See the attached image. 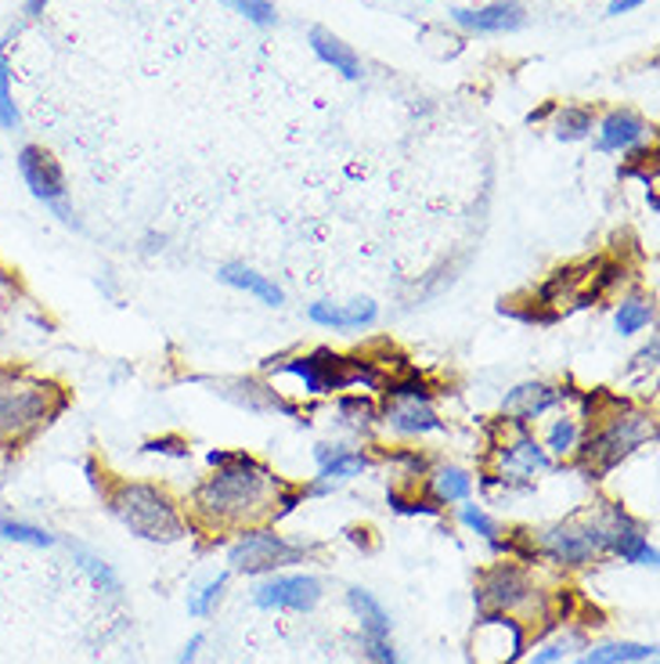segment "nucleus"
<instances>
[{
  "instance_id": "nucleus-9",
  "label": "nucleus",
  "mask_w": 660,
  "mask_h": 664,
  "mask_svg": "<svg viewBox=\"0 0 660 664\" xmlns=\"http://www.w3.org/2000/svg\"><path fill=\"white\" fill-rule=\"evenodd\" d=\"M228 559H231V567L245 570V575H271V570L304 559V545H293L267 527H250L235 545H231Z\"/></svg>"
},
{
  "instance_id": "nucleus-30",
  "label": "nucleus",
  "mask_w": 660,
  "mask_h": 664,
  "mask_svg": "<svg viewBox=\"0 0 660 664\" xmlns=\"http://www.w3.org/2000/svg\"><path fill=\"white\" fill-rule=\"evenodd\" d=\"M340 415H343V423H346V426H354V429H372L375 420H380V412H375V405H372L369 398H361V394H346V398H340Z\"/></svg>"
},
{
  "instance_id": "nucleus-44",
  "label": "nucleus",
  "mask_w": 660,
  "mask_h": 664,
  "mask_svg": "<svg viewBox=\"0 0 660 664\" xmlns=\"http://www.w3.org/2000/svg\"><path fill=\"white\" fill-rule=\"evenodd\" d=\"M0 333H4V325H0Z\"/></svg>"
},
{
  "instance_id": "nucleus-11",
  "label": "nucleus",
  "mask_w": 660,
  "mask_h": 664,
  "mask_svg": "<svg viewBox=\"0 0 660 664\" xmlns=\"http://www.w3.org/2000/svg\"><path fill=\"white\" fill-rule=\"evenodd\" d=\"M19 174L25 181V188H30L44 206H51L58 220L76 225L73 210L66 206V195H69L66 174H62V163L55 160V155H51L47 149H41V145H25L19 152Z\"/></svg>"
},
{
  "instance_id": "nucleus-27",
  "label": "nucleus",
  "mask_w": 660,
  "mask_h": 664,
  "mask_svg": "<svg viewBox=\"0 0 660 664\" xmlns=\"http://www.w3.org/2000/svg\"><path fill=\"white\" fill-rule=\"evenodd\" d=\"M595 130V116L585 106H566L556 116V138L560 141H581Z\"/></svg>"
},
{
  "instance_id": "nucleus-1",
  "label": "nucleus",
  "mask_w": 660,
  "mask_h": 664,
  "mask_svg": "<svg viewBox=\"0 0 660 664\" xmlns=\"http://www.w3.org/2000/svg\"><path fill=\"white\" fill-rule=\"evenodd\" d=\"M282 488H286V480L271 466L245 451H231L191 494V513L210 531L256 527L261 520L275 516Z\"/></svg>"
},
{
  "instance_id": "nucleus-17",
  "label": "nucleus",
  "mask_w": 660,
  "mask_h": 664,
  "mask_svg": "<svg viewBox=\"0 0 660 664\" xmlns=\"http://www.w3.org/2000/svg\"><path fill=\"white\" fill-rule=\"evenodd\" d=\"M451 19L470 33H509L524 25V8L513 4V0H502V4H487V8H459L451 11Z\"/></svg>"
},
{
  "instance_id": "nucleus-35",
  "label": "nucleus",
  "mask_w": 660,
  "mask_h": 664,
  "mask_svg": "<svg viewBox=\"0 0 660 664\" xmlns=\"http://www.w3.org/2000/svg\"><path fill=\"white\" fill-rule=\"evenodd\" d=\"M391 462L405 466V470H400V480H416V477L430 473V462H426V455H419L416 448H397V451H391Z\"/></svg>"
},
{
  "instance_id": "nucleus-29",
  "label": "nucleus",
  "mask_w": 660,
  "mask_h": 664,
  "mask_svg": "<svg viewBox=\"0 0 660 664\" xmlns=\"http://www.w3.org/2000/svg\"><path fill=\"white\" fill-rule=\"evenodd\" d=\"M73 556L80 559V567L87 570L90 581H95L101 592H109V596L120 592V578H116V570L106 564V559H98L95 553H87V549H73Z\"/></svg>"
},
{
  "instance_id": "nucleus-38",
  "label": "nucleus",
  "mask_w": 660,
  "mask_h": 664,
  "mask_svg": "<svg viewBox=\"0 0 660 664\" xmlns=\"http://www.w3.org/2000/svg\"><path fill=\"white\" fill-rule=\"evenodd\" d=\"M145 451L180 455V459H185V455H188V445H185V440H177V437H163V440H148V445H145Z\"/></svg>"
},
{
  "instance_id": "nucleus-39",
  "label": "nucleus",
  "mask_w": 660,
  "mask_h": 664,
  "mask_svg": "<svg viewBox=\"0 0 660 664\" xmlns=\"http://www.w3.org/2000/svg\"><path fill=\"white\" fill-rule=\"evenodd\" d=\"M657 364V340H650V347L636 355V369H653Z\"/></svg>"
},
{
  "instance_id": "nucleus-13",
  "label": "nucleus",
  "mask_w": 660,
  "mask_h": 664,
  "mask_svg": "<svg viewBox=\"0 0 660 664\" xmlns=\"http://www.w3.org/2000/svg\"><path fill=\"white\" fill-rule=\"evenodd\" d=\"M571 398V387H552V383H520L513 387L506 401H502V420L509 423H535L546 412L560 409Z\"/></svg>"
},
{
  "instance_id": "nucleus-33",
  "label": "nucleus",
  "mask_w": 660,
  "mask_h": 664,
  "mask_svg": "<svg viewBox=\"0 0 660 664\" xmlns=\"http://www.w3.org/2000/svg\"><path fill=\"white\" fill-rule=\"evenodd\" d=\"M224 4L231 11H239V15H245L250 22H256V25H275L278 22L275 8H271L267 0H224Z\"/></svg>"
},
{
  "instance_id": "nucleus-7",
  "label": "nucleus",
  "mask_w": 660,
  "mask_h": 664,
  "mask_svg": "<svg viewBox=\"0 0 660 664\" xmlns=\"http://www.w3.org/2000/svg\"><path fill=\"white\" fill-rule=\"evenodd\" d=\"M541 556L563 567H585L595 556L610 553V505L588 516H571L563 524L549 527L538 545Z\"/></svg>"
},
{
  "instance_id": "nucleus-45",
  "label": "nucleus",
  "mask_w": 660,
  "mask_h": 664,
  "mask_svg": "<svg viewBox=\"0 0 660 664\" xmlns=\"http://www.w3.org/2000/svg\"><path fill=\"white\" fill-rule=\"evenodd\" d=\"M0 448H4V445H0Z\"/></svg>"
},
{
  "instance_id": "nucleus-12",
  "label": "nucleus",
  "mask_w": 660,
  "mask_h": 664,
  "mask_svg": "<svg viewBox=\"0 0 660 664\" xmlns=\"http://www.w3.org/2000/svg\"><path fill=\"white\" fill-rule=\"evenodd\" d=\"M476 607L481 610H498V614H513V610L527 607L535 600V585L530 575L516 564H495L484 570V578L476 581Z\"/></svg>"
},
{
  "instance_id": "nucleus-26",
  "label": "nucleus",
  "mask_w": 660,
  "mask_h": 664,
  "mask_svg": "<svg viewBox=\"0 0 660 664\" xmlns=\"http://www.w3.org/2000/svg\"><path fill=\"white\" fill-rule=\"evenodd\" d=\"M653 318H657L653 304L650 301H639V296H631V301H620L617 315H614V325H617L620 336H636V333L646 329V325H653Z\"/></svg>"
},
{
  "instance_id": "nucleus-18",
  "label": "nucleus",
  "mask_w": 660,
  "mask_h": 664,
  "mask_svg": "<svg viewBox=\"0 0 660 664\" xmlns=\"http://www.w3.org/2000/svg\"><path fill=\"white\" fill-rule=\"evenodd\" d=\"M310 322L321 325V329H340V333H351V329H369L375 322V304L372 301H354V304H329V301H318L310 304Z\"/></svg>"
},
{
  "instance_id": "nucleus-14",
  "label": "nucleus",
  "mask_w": 660,
  "mask_h": 664,
  "mask_svg": "<svg viewBox=\"0 0 660 664\" xmlns=\"http://www.w3.org/2000/svg\"><path fill=\"white\" fill-rule=\"evenodd\" d=\"M253 600L264 610H310L321 600V581L310 575H278L256 585Z\"/></svg>"
},
{
  "instance_id": "nucleus-41",
  "label": "nucleus",
  "mask_w": 660,
  "mask_h": 664,
  "mask_svg": "<svg viewBox=\"0 0 660 664\" xmlns=\"http://www.w3.org/2000/svg\"><path fill=\"white\" fill-rule=\"evenodd\" d=\"M642 0H614L610 4V15H620V11H631V8H639Z\"/></svg>"
},
{
  "instance_id": "nucleus-10",
  "label": "nucleus",
  "mask_w": 660,
  "mask_h": 664,
  "mask_svg": "<svg viewBox=\"0 0 660 664\" xmlns=\"http://www.w3.org/2000/svg\"><path fill=\"white\" fill-rule=\"evenodd\" d=\"M527 650V629L513 614L484 610L473 629V661L476 664H516Z\"/></svg>"
},
{
  "instance_id": "nucleus-22",
  "label": "nucleus",
  "mask_w": 660,
  "mask_h": 664,
  "mask_svg": "<svg viewBox=\"0 0 660 664\" xmlns=\"http://www.w3.org/2000/svg\"><path fill=\"white\" fill-rule=\"evenodd\" d=\"M581 437H585V423H581V415H571L563 412L560 420H552L549 434H546V448L549 459H574L578 448H581Z\"/></svg>"
},
{
  "instance_id": "nucleus-15",
  "label": "nucleus",
  "mask_w": 660,
  "mask_h": 664,
  "mask_svg": "<svg viewBox=\"0 0 660 664\" xmlns=\"http://www.w3.org/2000/svg\"><path fill=\"white\" fill-rule=\"evenodd\" d=\"M315 459H318V485H310V494H329L336 485H343V480L361 477L372 462L365 451H358L351 445H318Z\"/></svg>"
},
{
  "instance_id": "nucleus-34",
  "label": "nucleus",
  "mask_w": 660,
  "mask_h": 664,
  "mask_svg": "<svg viewBox=\"0 0 660 664\" xmlns=\"http://www.w3.org/2000/svg\"><path fill=\"white\" fill-rule=\"evenodd\" d=\"M224 585H228V575H217L210 585H202L199 589V596H191V603H188V610L196 618H206L210 610L217 607V600H220V592H224Z\"/></svg>"
},
{
  "instance_id": "nucleus-37",
  "label": "nucleus",
  "mask_w": 660,
  "mask_h": 664,
  "mask_svg": "<svg viewBox=\"0 0 660 664\" xmlns=\"http://www.w3.org/2000/svg\"><path fill=\"white\" fill-rule=\"evenodd\" d=\"M365 650H369V664H397L391 635H383V640H365Z\"/></svg>"
},
{
  "instance_id": "nucleus-24",
  "label": "nucleus",
  "mask_w": 660,
  "mask_h": 664,
  "mask_svg": "<svg viewBox=\"0 0 660 664\" xmlns=\"http://www.w3.org/2000/svg\"><path fill=\"white\" fill-rule=\"evenodd\" d=\"M351 607L354 614L361 618V632H365V640H383V635H391V614L383 610V603L375 600L372 592L365 589H351Z\"/></svg>"
},
{
  "instance_id": "nucleus-16",
  "label": "nucleus",
  "mask_w": 660,
  "mask_h": 664,
  "mask_svg": "<svg viewBox=\"0 0 660 664\" xmlns=\"http://www.w3.org/2000/svg\"><path fill=\"white\" fill-rule=\"evenodd\" d=\"M610 553L636 567H657V549L620 505H610Z\"/></svg>"
},
{
  "instance_id": "nucleus-21",
  "label": "nucleus",
  "mask_w": 660,
  "mask_h": 664,
  "mask_svg": "<svg viewBox=\"0 0 660 664\" xmlns=\"http://www.w3.org/2000/svg\"><path fill=\"white\" fill-rule=\"evenodd\" d=\"M310 47L321 62H329L336 73H343L346 80H361V58L354 55L351 44H343L340 36H332L329 30H310Z\"/></svg>"
},
{
  "instance_id": "nucleus-4",
  "label": "nucleus",
  "mask_w": 660,
  "mask_h": 664,
  "mask_svg": "<svg viewBox=\"0 0 660 664\" xmlns=\"http://www.w3.org/2000/svg\"><path fill=\"white\" fill-rule=\"evenodd\" d=\"M106 499L116 520L123 527H131L138 538L177 542L185 535V516H180L177 502L163 488L141 485V480H116Z\"/></svg>"
},
{
  "instance_id": "nucleus-36",
  "label": "nucleus",
  "mask_w": 660,
  "mask_h": 664,
  "mask_svg": "<svg viewBox=\"0 0 660 664\" xmlns=\"http://www.w3.org/2000/svg\"><path fill=\"white\" fill-rule=\"evenodd\" d=\"M578 640V635H563V640L549 643L546 650H538L535 657H530V664H560L566 654H571V643Z\"/></svg>"
},
{
  "instance_id": "nucleus-25",
  "label": "nucleus",
  "mask_w": 660,
  "mask_h": 664,
  "mask_svg": "<svg viewBox=\"0 0 660 664\" xmlns=\"http://www.w3.org/2000/svg\"><path fill=\"white\" fill-rule=\"evenodd\" d=\"M657 654V646H642V643H603L592 646L588 654H581L574 664H636V661H650Z\"/></svg>"
},
{
  "instance_id": "nucleus-32",
  "label": "nucleus",
  "mask_w": 660,
  "mask_h": 664,
  "mask_svg": "<svg viewBox=\"0 0 660 664\" xmlns=\"http://www.w3.org/2000/svg\"><path fill=\"white\" fill-rule=\"evenodd\" d=\"M462 524L470 527V531H476V535H484L491 545H495V549H502V531H498V524L495 520H491L481 505H462Z\"/></svg>"
},
{
  "instance_id": "nucleus-43",
  "label": "nucleus",
  "mask_w": 660,
  "mask_h": 664,
  "mask_svg": "<svg viewBox=\"0 0 660 664\" xmlns=\"http://www.w3.org/2000/svg\"><path fill=\"white\" fill-rule=\"evenodd\" d=\"M44 4H47V0H30V15H41Z\"/></svg>"
},
{
  "instance_id": "nucleus-8",
  "label": "nucleus",
  "mask_w": 660,
  "mask_h": 664,
  "mask_svg": "<svg viewBox=\"0 0 660 664\" xmlns=\"http://www.w3.org/2000/svg\"><path fill=\"white\" fill-rule=\"evenodd\" d=\"M498 440H495V480L502 485H527L535 480L538 473H546L552 459L549 451L541 448V440L530 434L527 423H509V420H498Z\"/></svg>"
},
{
  "instance_id": "nucleus-3",
  "label": "nucleus",
  "mask_w": 660,
  "mask_h": 664,
  "mask_svg": "<svg viewBox=\"0 0 660 664\" xmlns=\"http://www.w3.org/2000/svg\"><path fill=\"white\" fill-rule=\"evenodd\" d=\"M69 405L66 387L15 364H0V445L19 448Z\"/></svg>"
},
{
  "instance_id": "nucleus-23",
  "label": "nucleus",
  "mask_w": 660,
  "mask_h": 664,
  "mask_svg": "<svg viewBox=\"0 0 660 664\" xmlns=\"http://www.w3.org/2000/svg\"><path fill=\"white\" fill-rule=\"evenodd\" d=\"M430 494L437 505L465 502L473 494V477L462 470V466H437L430 473Z\"/></svg>"
},
{
  "instance_id": "nucleus-20",
  "label": "nucleus",
  "mask_w": 660,
  "mask_h": 664,
  "mask_svg": "<svg viewBox=\"0 0 660 664\" xmlns=\"http://www.w3.org/2000/svg\"><path fill=\"white\" fill-rule=\"evenodd\" d=\"M217 279L224 285H231V290H242V293L256 296V301L267 304V307H278L282 301H286V293H282L275 282H271L267 275H261V271L245 268V264H224L217 271Z\"/></svg>"
},
{
  "instance_id": "nucleus-6",
  "label": "nucleus",
  "mask_w": 660,
  "mask_h": 664,
  "mask_svg": "<svg viewBox=\"0 0 660 664\" xmlns=\"http://www.w3.org/2000/svg\"><path fill=\"white\" fill-rule=\"evenodd\" d=\"M380 420L400 437H422L444 429V420L433 409V387L419 372L383 383V412Z\"/></svg>"
},
{
  "instance_id": "nucleus-28",
  "label": "nucleus",
  "mask_w": 660,
  "mask_h": 664,
  "mask_svg": "<svg viewBox=\"0 0 660 664\" xmlns=\"http://www.w3.org/2000/svg\"><path fill=\"white\" fill-rule=\"evenodd\" d=\"M0 538H8L15 545H33V549H47V545H55V535H47L44 527L25 524V520H11V516L0 520Z\"/></svg>"
},
{
  "instance_id": "nucleus-40",
  "label": "nucleus",
  "mask_w": 660,
  "mask_h": 664,
  "mask_svg": "<svg viewBox=\"0 0 660 664\" xmlns=\"http://www.w3.org/2000/svg\"><path fill=\"white\" fill-rule=\"evenodd\" d=\"M199 646H202V635H191L188 640V646L180 650V657H177V664H191L196 661V654H199Z\"/></svg>"
},
{
  "instance_id": "nucleus-19",
  "label": "nucleus",
  "mask_w": 660,
  "mask_h": 664,
  "mask_svg": "<svg viewBox=\"0 0 660 664\" xmlns=\"http://www.w3.org/2000/svg\"><path fill=\"white\" fill-rule=\"evenodd\" d=\"M646 134H650V130H646V123L639 120L636 112L617 109V112H610L600 123V138H595V149H600V152H631V149L642 145Z\"/></svg>"
},
{
  "instance_id": "nucleus-31",
  "label": "nucleus",
  "mask_w": 660,
  "mask_h": 664,
  "mask_svg": "<svg viewBox=\"0 0 660 664\" xmlns=\"http://www.w3.org/2000/svg\"><path fill=\"white\" fill-rule=\"evenodd\" d=\"M19 123H22V116L15 106V95H11V69H8V62L0 58V127L19 130Z\"/></svg>"
},
{
  "instance_id": "nucleus-42",
  "label": "nucleus",
  "mask_w": 660,
  "mask_h": 664,
  "mask_svg": "<svg viewBox=\"0 0 660 664\" xmlns=\"http://www.w3.org/2000/svg\"><path fill=\"white\" fill-rule=\"evenodd\" d=\"M228 455H231V451H210V455H206V462H210V466H220V462L228 459Z\"/></svg>"
},
{
  "instance_id": "nucleus-5",
  "label": "nucleus",
  "mask_w": 660,
  "mask_h": 664,
  "mask_svg": "<svg viewBox=\"0 0 660 664\" xmlns=\"http://www.w3.org/2000/svg\"><path fill=\"white\" fill-rule=\"evenodd\" d=\"M267 372H282V375H296L304 383L307 394H340V390L351 387H365V390H380L386 383L383 369L369 358H346V355H332L329 347H318L315 355H296V358H278L264 364Z\"/></svg>"
},
{
  "instance_id": "nucleus-2",
  "label": "nucleus",
  "mask_w": 660,
  "mask_h": 664,
  "mask_svg": "<svg viewBox=\"0 0 660 664\" xmlns=\"http://www.w3.org/2000/svg\"><path fill=\"white\" fill-rule=\"evenodd\" d=\"M585 437H581L578 462L585 466L592 480H603L610 470H617L631 451L657 440V420L653 412L631 409L628 401L610 394H585Z\"/></svg>"
}]
</instances>
